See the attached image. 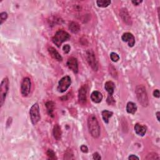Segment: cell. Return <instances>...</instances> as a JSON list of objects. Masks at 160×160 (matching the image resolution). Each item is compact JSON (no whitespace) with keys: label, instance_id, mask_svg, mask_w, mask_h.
I'll use <instances>...</instances> for the list:
<instances>
[{"label":"cell","instance_id":"21","mask_svg":"<svg viewBox=\"0 0 160 160\" xmlns=\"http://www.w3.org/2000/svg\"><path fill=\"white\" fill-rule=\"evenodd\" d=\"M113 113L111 111H108V110H104L102 111V118L104 122L108 124L109 123V119L112 117Z\"/></svg>","mask_w":160,"mask_h":160},{"label":"cell","instance_id":"35","mask_svg":"<svg viewBox=\"0 0 160 160\" xmlns=\"http://www.w3.org/2000/svg\"><path fill=\"white\" fill-rule=\"evenodd\" d=\"M156 117H157V119H158V121H159V111H158V112L156 113Z\"/></svg>","mask_w":160,"mask_h":160},{"label":"cell","instance_id":"25","mask_svg":"<svg viewBox=\"0 0 160 160\" xmlns=\"http://www.w3.org/2000/svg\"><path fill=\"white\" fill-rule=\"evenodd\" d=\"M146 159H159V156L156 153H150L145 158Z\"/></svg>","mask_w":160,"mask_h":160},{"label":"cell","instance_id":"1","mask_svg":"<svg viewBox=\"0 0 160 160\" xmlns=\"http://www.w3.org/2000/svg\"><path fill=\"white\" fill-rule=\"evenodd\" d=\"M88 127L90 133L94 138H98L101 134V128L98 121L95 115H90L88 119Z\"/></svg>","mask_w":160,"mask_h":160},{"label":"cell","instance_id":"20","mask_svg":"<svg viewBox=\"0 0 160 160\" xmlns=\"http://www.w3.org/2000/svg\"><path fill=\"white\" fill-rule=\"evenodd\" d=\"M46 108L47 109V112L48 114L51 117L53 118L54 117V103L51 101H49L46 103L45 104Z\"/></svg>","mask_w":160,"mask_h":160},{"label":"cell","instance_id":"27","mask_svg":"<svg viewBox=\"0 0 160 160\" xmlns=\"http://www.w3.org/2000/svg\"><path fill=\"white\" fill-rule=\"evenodd\" d=\"M110 58H111V59L112 60V62H118V60L119 59V55L116 53H111V54H110Z\"/></svg>","mask_w":160,"mask_h":160},{"label":"cell","instance_id":"10","mask_svg":"<svg viewBox=\"0 0 160 160\" xmlns=\"http://www.w3.org/2000/svg\"><path fill=\"white\" fill-rule=\"evenodd\" d=\"M78 100L81 104H84L87 101V86H82L78 91Z\"/></svg>","mask_w":160,"mask_h":160},{"label":"cell","instance_id":"30","mask_svg":"<svg viewBox=\"0 0 160 160\" xmlns=\"http://www.w3.org/2000/svg\"><path fill=\"white\" fill-rule=\"evenodd\" d=\"M93 158L94 159H96V160H100L101 159V157L100 154L96 152L93 154Z\"/></svg>","mask_w":160,"mask_h":160},{"label":"cell","instance_id":"19","mask_svg":"<svg viewBox=\"0 0 160 160\" xmlns=\"http://www.w3.org/2000/svg\"><path fill=\"white\" fill-rule=\"evenodd\" d=\"M137 111L136 104L133 102H128L126 105V111L129 114H135Z\"/></svg>","mask_w":160,"mask_h":160},{"label":"cell","instance_id":"32","mask_svg":"<svg viewBox=\"0 0 160 160\" xmlns=\"http://www.w3.org/2000/svg\"><path fill=\"white\" fill-rule=\"evenodd\" d=\"M153 95L156 98H159V90H155L153 91Z\"/></svg>","mask_w":160,"mask_h":160},{"label":"cell","instance_id":"26","mask_svg":"<svg viewBox=\"0 0 160 160\" xmlns=\"http://www.w3.org/2000/svg\"><path fill=\"white\" fill-rule=\"evenodd\" d=\"M8 18V14L6 12H2L0 14V25H2Z\"/></svg>","mask_w":160,"mask_h":160},{"label":"cell","instance_id":"17","mask_svg":"<svg viewBox=\"0 0 160 160\" xmlns=\"http://www.w3.org/2000/svg\"><path fill=\"white\" fill-rule=\"evenodd\" d=\"M53 134L54 139H56L57 141H59L62 139V131L61 129L60 126L58 125H55L53 130Z\"/></svg>","mask_w":160,"mask_h":160},{"label":"cell","instance_id":"28","mask_svg":"<svg viewBox=\"0 0 160 160\" xmlns=\"http://www.w3.org/2000/svg\"><path fill=\"white\" fill-rule=\"evenodd\" d=\"M106 101H107V103L109 104V105H114V104H115V100L113 96L108 95Z\"/></svg>","mask_w":160,"mask_h":160},{"label":"cell","instance_id":"12","mask_svg":"<svg viewBox=\"0 0 160 160\" xmlns=\"http://www.w3.org/2000/svg\"><path fill=\"white\" fill-rule=\"evenodd\" d=\"M119 14L121 19H122V20L126 24L128 25H131L132 21L131 16L126 8H121L119 12Z\"/></svg>","mask_w":160,"mask_h":160},{"label":"cell","instance_id":"31","mask_svg":"<svg viewBox=\"0 0 160 160\" xmlns=\"http://www.w3.org/2000/svg\"><path fill=\"white\" fill-rule=\"evenodd\" d=\"M81 150L82 152H83L85 153H86L88 152V148L86 145H82L81 146Z\"/></svg>","mask_w":160,"mask_h":160},{"label":"cell","instance_id":"14","mask_svg":"<svg viewBox=\"0 0 160 160\" xmlns=\"http://www.w3.org/2000/svg\"><path fill=\"white\" fill-rule=\"evenodd\" d=\"M147 128L146 126L141 125L139 123H137L135 126V131L136 133L140 136H144L146 133Z\"/></svg>","mask_w":160,"mask_h":160},{"label":"cell","instance_id":"29","mask_svg":"<svg viewBox=\"0 0 160 160\" xmlns=\"http://www.w3.org/2000/svg\"><path fill=\"white\" fill-rule=\"evenodd\" d=\"M70 49H71V47L69 45H65L63 48V51L66 54H68L70 51Z\"/></svg>","mask_w":160,"mask_h":160},{"label":"cell","instance_id":"4","mask_svg":"<svg viewBox=\"0 0 160 160\" xmlns=\"http://www.w3.org/2000/svg\"><path fill=\"white\" fill-rule=\"evenodd\" d=\"M30 116L32 124L36 125L41 119L40 106L38 103H35L30 109Z\"/></svg>","mask_w":160,"mask_h":160},{"label":"cell","instance_id":"3","mask_svg":"<svg viewBox=\"0 0 160 160\" xmlns=\"http://www.w3.org/2000/svg\"><path fill=\"white\" fill-rule=\"evenodd\" d=\"M70 38V35L68 32L63 30H59L53 37L52 41L55 45L59 48L64 42L68 40Z\"/></svg>","mask_w":160,"mask_h":160},{"label":"cell","instance_id":"2","mask_svg":"<svg viewBox=\"0 0 160 160\" xmlns=\"http://www.w3.org/2000/svg\"><path fill=\"white\" fill-rule=\"evenodd\" d=\"M136 97L139 103L143 107H146L148 105V97L146 91V88L143 85L137 86L135 90Z\"/></svg>","mask_w":160,"mask_h":160},{"label":"cell","instance_id":"22","mask_svg":"<svg viewBox=\"0 0 160 160\" xmlns=\"http://www.w3.org/2000/svg\"><path fill=\"white\" fill-rule=\"evenodd\" d=\"M111 1H105V0H98L96 1V4L98 7L106 8L111 4Z\"/></svg>","mask_w":160,"mask_h":160},{"label":"cell","instance_id":"5","mask_svg":"<svg viewBox=\"0 0 160 160\" xmlns=\"http://www.w3.org/2000/svg\"><path fill=\"white\" fill-rule=\"evenodd\" d=\"M9 82L8 78H4L0 86V103H1V107H2L4 104V103L6 100L7 93L9 90Z\"/></svg>","mask_w":160,"mask_h":160},{"label":"cell","instance_id":"9","mask_svg":"<svg viewBox=\"0 0 160 160\" xmlns=\"http://www.w3.org/2000/svg\"><path fill=\"white\" fill-rule=\"evenodd\" d=\"M68 67L71 70H72L75 73H78V60L76 58L71 57L68 59L67 63Z\"/></svg>","mask_w":160,"mask_h":160},{"label":"cell","instance_id":"7","mask_svg":"<svg viewBox=\"0 0 160 160\" xmlns=\"http://www.w3.org/2000/svg\"><path fill=\"white\" fill-rule=\"evenodd\" d=\"M71 84V80L69 76H65L61 79L58 83V91L59 93H64L67 91Z\"/></svg>","mask_w":160,"mask_h":160},{"label":"cell","instance_id":"11","mask_svg":"<svg viewBox=\"0 0 160 160\" xmlns=\"http://www.w3.org/2000/svg\"><path fill=\"white\" fill-rule=\"evenodd\" d=\"M121 39L123 41L128 43V46L130 47H133L135 44V38L133 34L130 33H125L122 36H121Z\"/></svg>","mask_w":160,"mask_h":160},{"label":"cell","instance_id":"8","mask_svg":"<svg viewBox=\"0 0 160 160\" xmlns=\"http://www.w3.org/2000/svg\"><path fill=\"white\" fill-rule=\"evenodd\" d=\"M31 88V81L30 78H25L21 82V93L23 96L26 97L29 95Z\"/></svg>","mask_w":160,"mask_h":160},{"label":"cell","instance_id":"34","mask_svg":"<svg viewBox=\"0 0 160 160\" xmlns=\"http://www.w3.org/2000/svg\"><path fill=\"white\" fill-rule=\"evenodd\" d=\"M143 1H140V0H138V1H132V3L135 5V6H138Z\"/></svg>","mask_w":160,"mask_h":160},{"label":"cell","instance_id":"6","mask_svg":"<svg viewBox=\"0 0 160 160\" xmlns=\"http://www.w3.org/2000/svg\"><path fill=\"white\" fill-rule=\"evenodd\" d=\"M86 58L88 64H90L91 68L94 71H97L98 70V64L96 60L95 54L92 50H88L86 52Z\"/></svg>","mask_w":160,"mask_h":160},{"label":"cell","instance_id":"23","mask_svg":"<svg viewBox=\"0 0 160 160\" xmlns=\"http://www.w3.org/2000/svg\"><path fill=\"white\" fill-rule=\"evenodd\" d=\"M64 159H74V154L73 153V151L71 150V149H68V150L66 151L64 156Z\"/></svg>","mask_w":160,"mask_h":160},{"label":"cell","instance_id":"33","mask_svg":"<svg viewBox=\"0 0 160 160\" xmlns=\"http://www.w3.org/2000/svg\"><path fill=\"white\" fill-rule=\"evenodd\" d=\"M140 158L136 156L135 154H131V155L128 157V159H131V160H135V159H139Z\"/></svg>","mask_w":160,"mask_h":160},{"label":"cell","instance_id":"24","mask_svg":"<svg viewBox=\"0 0 160 160\" xmlns=\"http://www.w3.org/2000/svg\"><path fill=\"white\" fill-rule=\"evenodd\" d=\"M46 155H47L48 158L49 159H52V160L57 159V157L56 156V153H55L54 151H53L52 150H50V149L48 150V151L46 152Z\"/></svg>","mask_w":160,"mask_h":160},{"label":"cell","instance_id":"18","mask_svg":"<svg viewBox=\"0 0 160 160\" xmlns=\"http://www.w3.org/2000/svg\"><path fill=\"white\" fill-rule=\"evenodd\" d=\"M69 29L71 32L73 33L76 34L80 31L81 28H80V25L78 23L72 21V22H71L69 25Z\"/></svg>","mask_w":160,"mask_h":160},{"label":"cell","instance_id":"13","mask_svg":"<svg viewBox=\"0 0 160 160\" xmlns=\"http://www.w3.org/2000/svg\"><path fill=\"white\" fill-rule=\"evenodd\" d=\"M48 50L49 54L51 55V56L53 58L58 61V62H62L63 58L62 56H61L60 54L56 50V49L54 48L53 47L50 46V47L48 48Z\"/></svg>","mask_w":160,"mask_h":160},{"label":"cell","instance_id":"15","mask_svg":"<svg viewBox=\"0 0 160 160\" xmlns=\"http://www.w3.org/2000/svg\"><path fill=\"white\" fill-rule=\"evenodd\" d=\"M104 89L108 92V95L113 96L115 90V85L111 81H106L104 84Z\"/></svg>","mask_w":160,"mask_h":160},{"label":"cell","instance_id":"16","mask_svg":"<svg viewBox=\"0 0 160 160\" xmlns=\"http://www.w3.org/2000/svg\"><path fill=\"white\" fill-rule=\"evenodd\" d=\"M103 95L101 93L98 91H93L91 95V99L93 102L95 103H100L103 100Z\"/></svg>","mask_w":160,"mask_h":160}]
</instances>
